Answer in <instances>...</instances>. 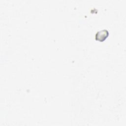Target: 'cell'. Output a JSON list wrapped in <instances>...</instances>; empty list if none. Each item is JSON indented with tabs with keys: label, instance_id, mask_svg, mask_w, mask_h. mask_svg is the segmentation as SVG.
<instances>
[{
	"label": "cell",
	"instance_id": "obj_1",
	"mask_svg": "<svg viewBox=\"0 0 126 126\" xmlns=\"http://www.w3.org/2000/svg\"><path fill=\"white\" fill-rule=\"evenodd\" d=\"M109 34V32L106 30L103 29L97 32L95 35V39L99 41H103L105 40Z\"/></svg>",
	"mask_w": 126,
	"mask_h": 126
}]
</instances>
